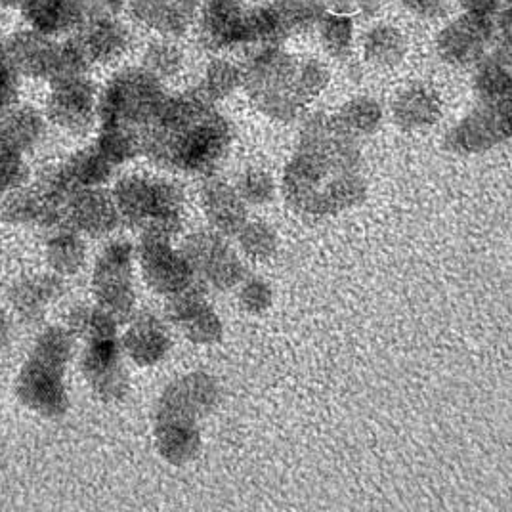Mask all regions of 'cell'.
Masks as SVG:
<instances>
[{"instance_id":"cell-1","label":"cell","mask_w":512,"mask_h":512,"mask_svg":"<svg viewBox=\"0 0 512 512\" xmlns=\"http://www.w3.org/2000/svg\"><path fill=\"white\" fill-rule=\"evenodd\" d=\"M285 201L302 214L325 216L350 209L365 195L356 140L335 117L314 115L300 132L299 150L283 172Z\"/></svg>"},{"instance_id":"cell-2","label":"cell","mask_w":512,"mask_h":512,"mask_svg":"<svg viewBox=\"0 0 512 512\" xmlns=\"http://www.w3.org/2000/svg\"><path fill=\"white\" fill-rule=\"evenodd\" d=\"M234 144V127L193 88L171 92L142 130V157L169 174L205 178L220 171Z\"/></svg>"},{"instance_id":"cell-3","label":"cell","mask_w":512,"mask_h":512,"mask_svg":"<svg viewBox=\"0 0 512 512\" xmlns=\"http://www.w3.org/2000/svg\"><path fill=\"white\" fill-rule=\"evenodd\" d=\"M243 92L268 119L291 123L314 100L304 81V60L285 46H258L243 62Z\"/></svg>"},{"instance_id":"cell-4","label":"cell","mask_w":512,"mask_h":512,"mask_svg":"<svg viewBox=\"0 0 512 512\" xmlns=\"http://www.w3.org/2000/svg\"><path fill=\"white\" fill-rule=\"evenodd\" d=\"M123 226L140 234L174 237L184 226L186 195L178 182L167 176L134 172L111 186Z\"/></svg>"},{"instance_id":"cell-5","label":"cell","mask_w":512,"mask_h":512,"mask_svg":"<svg viewBox=\"0 0 512 512\" xmlns=\"http://www.w3.org/2000/svg\"><path fill=\"white\" fill-rule=\"evenodd\" d=\"M2 50L22 81L50 85L92 71L71 35L52 37L23 23L2 35Z\"/></svg>"},{"instance_id":"cell-6","label":"cell","mask_w":512,"mask_h":512,"mask_svg":"<svg viewBox=\"0 0 512 512\" xmlns=\"http://www.w3.org/2000/svg\"><path fill=\"white\" fill-rule=\"evenodd\" d=\"M171 90L136 62L111 71L100 85V125H119L142 130L151 125Z\"/></svg>"},{"instance_id":"cell-7","label":"cell","mask_w":512,"mask_h":512,"mask_svg":"<svg viewBox=\"0 0 512 512\" xmlns=\"http://www.w3.org/2000/svg\"><path fill=\"white\" fill-rule=\"evenodd\" d=\"M90 69L119 67L138 50V29L123 14L90 10L71 33Z\"/></svg>"},{"instance_id":"cell-8","label":"cell","mask_w":512,"mask_h":512,"mask_svg":"<svg viewBox=\"0 0 512 512\" xmlns=\"http://www.w3.org/2000/svg\"><path fill=\"white\" fill-rule=\"evenodd\" d=\"M43 111L50 127L85 136L100 125V85L90 73L58 79L48 85Z\"/></svg>"},{"instance_id":"cell-9","label":"cell","mask_w":512,"mask_h":512,"mask_svg":"<svg viewBox=\"0 0 512 512\" xmlns=\"http://www.w3.org/2000/svg\"><path fill=\"white\" fill-rule=\"evenodd\" d=\"M134 262L136 247L128 241H113L100 253L94 266V300L119 323L132 320L136 310Z\"/></svg>"},{"instance_id":"cell-10","label":"cell","mask_w":512,"mask_h":512,"mask_svg":"<svg viewBox=\"0 0 512 512\" xmlns=\"http://www.w3.org/2000/svg\"><path fill=\"white\" fill-rule=\"evenodd\" d=\"M327 10L318 0H266L251 4V48L285 44L293 37L318 29Z\"/></svg>"},{"instance_id":"cell-11","label":"cell","mask_w":512,"mask_h":512,"mask_svg":"<svg viewBox=\"0 0 512 512\" xmlns=\"http://www.w3.org/2000/svg\"><path fill=\"white\" fill-rule=\"evenodd\" d=\"M249 14L247 0H203L193 25V41L207 56L249 50Z\"/></svg>"},{"instance_id":"cell-12","label":"cell","mask_w":512,"mask_h":512,"mask_svg":"<svg viewBox=\"0 0 512 512\" xmlns=\"http://www.w3.org/2000/svg\"><path fill=\"white\" fill-rule=\"evenodd\" d=\"M182 253L192 266L197 283L207 291H228L245 281V264L230 247L226 235L201 230L184 241Z\"/></svg>"},{"instance_id":"cell-13","label":"cell","mask_w":512,"mask_h":512,"mask_svg":"<svg viewBox=\"0 0 512 512\" xmlns=\"http://www.w3.org/2000/svg\"><path fill=\"white\" fill-rule=\"evenodd\" d=\"M136 260L146 283L157 295L167 299L199 285L188 258L182 249L172 245V237L167 235L140 234Z\"/></svg>"},{"instance_id":"cell-14","label":"cell","mask_w":512,"mask_h":512,"mask_svg":"<svg viewBox=\"0 0 512 512\" xmlns=\"http://www.w3.org/2000/svg\"><path fill=\"white\" fill-rule=\"evenodd\" d=\"M220 402V386L207 373H190L174 381L161 394L155 407V421L199 423L211 415Z\"/></svg>"},{"instance_id":"cell-15","label":"cell","mask_w":512,"mask_h":512,"mask_svg":"<svg viewBox=\"0 0 512 512\" xmlns=\"http://www.w3.org/2000/svg\"><path fill=\"white\" fill-rule=\"evenodd\" d=\"M64 375L65 367L29 356L16 381V396L37 415L62 417L69 409Z\"/></svg>"},{"instance_id":"cell-16","label":"cell","mask_w":512,"mask_h":512,"mask_svg":"<svg viewBox=\"0 0 512 512\" xmlns=\"http://www.w3.org/2000/svg\"><path fill=\"white\" fill-rule=\"evenodd\" d=\"M125 350L119 337L86 342L81 369L86 384L102 402H121L130 390Z\"/></svg>"},{"instance_id":"cell-17","label":"cell","mask_w":512,"mask_h":512,"mask_svg":"<svg viewBox=\"0 0 512 512\" xmlns=\"http://www.w3.org/2000/svg\"><path fill=\"white\" fill-rule=\"evenodd\" d=\"M495 41V22L491 16L465 12L440 33L438 54L451 65H478Z\"/></svg>"},{"instance_id":"cell-18","label":"cell","mask_w":512,"mask_h":512,"mask_svg":"<svg viewBox=\"0 0 512 512\" xmlns=\"http://www.w3.org/2000/svg\"><path fill=\"white\" fill-rule=\"evenodd\" d=\"M65 228L88 237H106L123 226L111 188H79L69 193L62 205Z\"/></svg>"},{"instance_id":"cell-19","label":"cell","mask_w":512,"mask_h":512,"mask_svg":"<svg viewBox=\"0 0 512 512\" xmlns=\"http://www.w3.org/2000/svg\"><path fill=\"white\" fill-rule=\"evenodd\" d=\"M203 0H130L127 18L138 31L153 37L186 39Z\"/></svg>"},{"instance_id":"cell-20","label":"cell","mask_w":512,"mask_h":512,"mask_svg":"<svg viewBox=\"0 0 512 512\" xmlns=\"http://www.w3.org/2000/svg\"><path fill=\"white\" fill-rule=\"evenodd\" d=\"M199 205L209 228L218 234L230 237L247 224L249 205L241 199L234 182H228L218 172L201 178Z\"/></svg>"},{"instance_id":"cell-21","label":"cell","mask_w":512,"mask_h":512,"mask_svg":"<svg viewBox=\"0 0 512 512\" xmlns=\"http://www.w3.org/2000/svg\"><path fill=\"white\" fill-rule=\"evenodd\" d=\"M167 314L178 331L195 344H214L222 339L224 327L213 306L205 299V289L195 285L192 289L171 297Z\"/></svg>"},{"instance_id":"cell-22","label":"cell","mask_w":512,"mask_h":512,"mask_svg":"<svg viewBox=\"0 0 512 512\" xmlns=\"http://www.w3.org/2000/svg\"><path fill=\"white\" fill-rule=\"evenodd\" d=\"M48 127L43 109L16 102L0 111V150L27 157L39 150L48 134Z\"/></svg>"},{"instance_id":"cell-23","label":"cell","mask_w":512,"mask_h":512,"mask_svg":"<svg viewBox=\"0 0 512 512\" xmlns=\"http://www.w3.org/2000/svg\"><path fill=\"white\" fill-rule=\"evenodd\" d=\"M136 64L142 65L165 85H171L186 75L190 67V52L184 39L150 35L136 52Z\"/></svg>"},{"instance_id":"cell-24","label":"cell","mask_w":512,"mask_h":512,"mask_svg":"<svg viewBox=\"0 0 512 512\" xmlns=\"http://www.w3.org/2000/svg\"><path fill=\"white\" fill-rule=\"evenodd\" d=\"M128 323L127 333L121 339L125 356L138 367H151L167 358L172 342L161 321L153 316H134Z\"/></svg>"},{"instance_id":"cell-25","label":"cell","mask_w":512,"mask_h":512,"mask_svg":"<svg viewBox=\"0 0 512 512\" xmlns=\"http://www.w3.org/2000/svg\"><path fill=\"white\" fill-rule=\"evenodd\" d=\"M193 90L207 102L220 106L235 92L243 90V62H237L232 54L207 56Z\"/></svg>"},{"instance_id":"cell-26","label":"cell","mask_w":512,"mask_h":512,"mask_svg":"<svg viewBox=\"0 0 512 512\" xmlns=\"http://www.w3.org/2000/svg\"><path fill=\"white\" fill-rule=\"evenodd\" d=\"M64 293L62 278L56 274L25 278L14 285L10 291V302L16 314L27 321L43 318L46 310L54 300L60 299Z\"/></svg>"},{"instance_id":"cell-27","label":"cell","mask_w":512,"mask_h":512,"mask_svg":"<svg viewBox=\"0 0 512 512\" xmlns=\"http://www.w3.org/2000/svg\"><path fill=\"white\" fill-rule=\"evenodd\" d=\"M153 440L163 461L176 467L192 463L201 451V434L195 423L155 421Z\"/></svg>"},{"instance_id":"cell-28","label":"cell","mask_w":512,"mask_h":512,"mask_svg":"<svg viewBox=\"0 0 512 512\" xmlns=\"http://www.w3.org/2000/svg\"><path fill=\"white\" fill-rule=\"evenodd\" d=\"M394 119L404 130L432 127L442 117L440 98L425 85L407 86L394 102Z\"/></svg>"},{"instance_id":"cell-29","label":"cell","mask_w":512,"mask_h":512,"mask_svg":"<svg viewBox=\"0 0 512 512\" xmlns=\"http://www.w3.org/2000/svg\"><path fill=\"white\" fill-rule=\"evenodd\" d=\"M476 92L482 102H495L512 94V44L499 43L486 54L476 71Z\"/></svg>"},{"instance_id":"cell-30","label":"cell","mask_w":512,"mask_h":512,"mask_svg":"<svg viewBox=\"0 0 512 512\" xmlns=\"http://www.w3.org/2000/svg\"><path fill=\"white\" fill-rule=\"evenodd\" d=\"M46 260L56 276H75L85 266L86 247L83 235L65 226L52 230L46 243Z\"/></svg>"},{"instance_id":"cell-31","label":"cell","mask_w":512,"mask_h":512,"mask_svg":"<svg viewBox=\"0 0 512 512\" xmlns=\"http://www.w3.org/2000/svg\"><path fill=\"white\" fill-rule=\"evenodd\" d=\"M92 144L117 171L142 157V134L134 128L98 125Z\"/></svg>"},{"instance_id":"cell-32","label":"cell","mask_w":512,"mask_h":512,"mask_svg":"<svg viewBox=\"0 0 512 512\" xmlns=\"http://www.w3.org/2000/svg\"><path fill=\"white\" fill-rule=\"evenodd\" d=\"M363 56L369 64L392 67L406 56V39L392 25H375L363 37Z\"/></svg>"},{"instance_id":"cell-33","label":"cell","mask_w":512,"mask_h":512,"mask_svg":"<svg viewBox=\"0 0 512 512\" xmlns=\"http://www.w3.org/2000/svg\"><path fill=\"white\" fill-rule=\"evenodd\" d=\"M119 321L109 316L98 304H79L69 314V331L75 339L85 342L100 341L117 335Z\"/></svg>"},{"instance_id":"cell-34","label":"cell","mask_w":512,"mask_h":512,"mask_svg":"<svg viewBox=\"0 0 512 512\" xmlns=\"http://www.w3.org/2000/svg\"><path fill=\"white\" fill-rule=\"evenodd\" d=\"M335 121L342 128V132L358 140L379 130L383 121V111L377 102L369 98H358L342 107L335 115Z\"/></svg>"},{"instance_id":"cell-35","label":"cell","mask_w":512,"mask_h":512,"mask_svg":"<svg viewBox=\"0 0 512 512\" xmlns=\"http://www.w3.org/2000/svg\"><path fill=\"white\" fill-rule=\"evenodd\" d=\"M235 237L243 256L251 258L253 262H266L278 249V235L274 228L260 220H247V224L235 234Z\"/></svg>"},{"instance_id":"cell-36","label":"cell","mask_w":512,"mask_h":512,"mask_svg":"<svg viewBox=\"0 0 512 512\" xmlns=\"http://www.w3.org/2000/svg\"><path fill=\"white\" fill-rule=\"evenodd\" d=\"M352 20L346 14H325L318 25L320 41L331 56H346L352 46Z\"/></svg>"},{"instance_id":"cell-37","label":"cell","mask_w":512,"mask_h":512,"mask_svg":"<svg viewBox=\"0 0 512 512\" xmlns=\"http://www.w3.org/2000/svg\"><path fill=\"white\" fill-rule=\"evenodd\" d=\"M241 199L251 205H266L276 195V182L264 169H245L234 182Z\"/></svg>"},{"instance_id":"cell-38","label":"cell","mask_w":512,"mask_h":512,"mask_svg":"<svg viewBox=\"0 0 512 512\" xmlns=\"http://www.w3.org/2000/svg\"><path fill=\"white\" fill-rule=\"evenodd\" d=\"M31 182V169L27 165V157L0 150V197L14 192Z\"/></svg>"},{"instance_id":"cell-39","label":"cell","mask_w":512,"mask_h":512,"mask_svg":"<svg viewBox=\"0 0 512 512\" xmlns=\"http://www.w3.org/2000/svg\"><path fill=\"white\" fill-rule=\"evenodd\" d=\"M239 302L247 312L260 314L272 306L274 293L262 279H245L239 285Z\"/></svg>"},{"instance_id":"cell-40","label":"cell","mask_w":512,"mask_h":512,"mask_svg":"<svg viewBox=\"0 0 512 512\" xmlns=\"http://www.w3.org/2000/svg\"><path fill=\"white\" fill-rule=\"evenodd\" d=\"M20 88L22 79L6 58L0 41V111L20 102Z\"/></svg>"},{"instance_id":"cell-41","label":"cell","mask_w":512,"mask_h":512,"mask_svg":"<svg viewBox=\"0 0 512 512\" xmlns=\"http://www.w3.org/2000/svg\"><path fill=\"white\" fill-rule=\"evenodd\" d=\"M499 43L512 44V0H507L493 18Z\"/></svg>"},{"instance_id":"cell-42","label":"cell","mask_w":512,"mask_h":512,"mask_svg":"<svg viewBox=\"0 0 512 512\" xmlns=\"http://www.w3.org/2000/svg\"><path fill=\"white\" fill-rule=\"evenodd\" d=\"M407 8L421 16H438L442 14L453 0H404Z\"/></svg>"},{"instance_id":"cell-43","label":"cell","mask_w":512,"mask_h":512,"mask_svg":"<svg viewBox=\"0 0 512 512\" xmlns=\"http://www.w3.org/2000/svg\"><path fill=\"white\" fill-rule=\"evenodd\" d=\"M8 335H10V325H8V320L4 318V314L0 312V350L6 346Z\"/></svg>"},{"instance_id":"cell-44","label":"cell","mask_w":512,"mask_h":512,"mask_svg":"<svg viewBox=\"0 0 512 512\" xmlns=\"http://www.w3.org/2000/svg\"><path fill=\"white\" fill-rule=\"evenodd\" d=\"M81 10H85L86 14L90 12V8H92V4H94V0H73Z\"/></svg>"},{"instance_id":"cell-45","label":"cell","mask_w":512,"mask_h":512,"mask_svg":"<svg viewBox=\"0 0 512 512\" xmlns=\"http://www.w3.org/2000/svg\"><path fill=\"white\" fill-rule=\"evenodd\" d=\"M0 41H2V33H0Z\"/></svg>"}]
</instances>
